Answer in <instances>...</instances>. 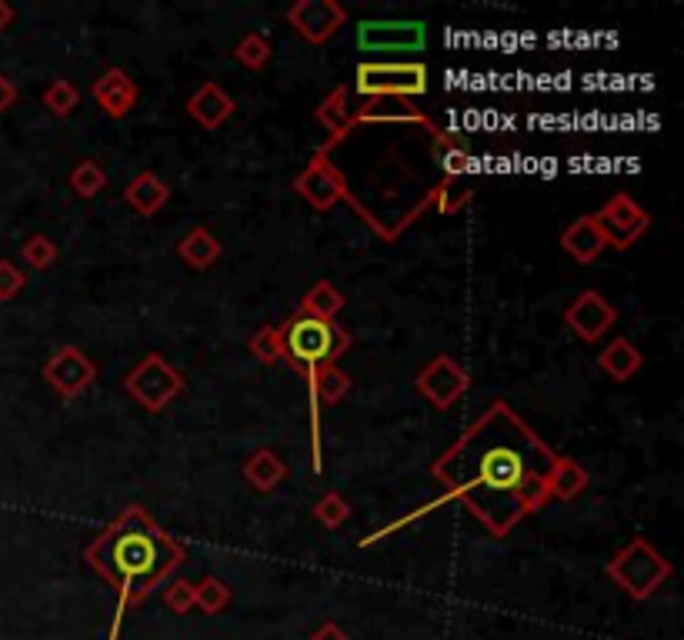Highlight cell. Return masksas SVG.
<instances>
[{
  "mask_svg": "<svg viewBox=\"0 0 684 640\" xmlns=\"http://www.w3.org/2000/svg\"><path fill=\"white\" fill-rule=\"evenodd\" d=\"M431 140H434V160H438V167L444 170V177H468V170H471V150L461 144V137L438 127V130L431 134Z\"/></svg>",
  "mask_w": 684,
  "mask_h": 640,
  "instance_id": "cell-25",
  "label": "cell"
},
{
  "mask_svg": "<svg viewBox=\"0 0 684 640\" xmlns=\"http://www.w3.org/2000/svg\"><path fill=\"white\" fill-rule=\"evenodd\" d=\"M247 351L257 364H277L284 361V344H281V327L267 324L261 327L251 341H247Z\"/></svg>",
  "mask_w": 684,
  "mask_h": 640,
  "instance_id": "cell-32",
  "label": "cell"
},
{
  "mask_svg": "<svg viewBox=\"0 0 684 640\" xmlns=\"http://www.w3.org/2000/svg\"><path fill=\"white\" fill-rule=\"evenodd\" d=\"M43 381L57 391L60 401H77L94 381H97V364L74 344L57 347L47 361H43Z\"/></svg>",
  "mask_w": 684,
  "mask_h": 640,
  "instance_id": "cell-11",
  "label": "cell"
},
{
  "mask_svg": "<svg viewBox=\"0 0 684 640\" xmlns=\"http://www.w3.org/2000/svg\"><path fill=\"white\" fill-rule=\"evenodd\" d=\"M244 481L257 491V494H274L284 481H287V464L274 447H257L247 454V461L241 464Z\"/></svg>",
  "mask_w": 684,
  "mask_h": 640,
  "instance_id": "cell-18",
  "label": "cell"
},
{
  "mask_svg": "<svg viewBox=\"0 0 684 640\" xmlns=\"http://www.w3.org/2000/svg\"><path fill=\"white\" fill-rule=\"evenodd\" d=\"M471 200H475V184L468 177H441L431 187V207H438V214L444 217L461 214Z\"/></svg>",
  "mask_w": 684,
  "mask_h": 640,
  "instance_id": "cell-26",
  "label": "cell"
},
{
  "mask_svg": "<svg viewBox=\"0 0 684 640\" xmlns=\"http://www.w3.org/2000/svg\"><path fill=\"white\" fill-rule=\"evenodd\" d=\"M608 578L632 598V601H648L658 594V588H665V581L675 574L672 561L645 538H635L632 544H625L612 561H608Z\"/></svg>",
  "mask_w": 684,
  "mask_h": 640,
  "instance_id": "cell-4",
  "label": "cell"
},
{
  "mask_svg": "<svg viewBox=\"0 0 684 640\" xmlns=\"http://www.w3.org/2000/svg\"><path fill=\"white\" fill-rule=\"evenodd\" d=\"M311 640H351V634H348L344 628H338L334 621H328V624H321V628L311 634Z\"/></svg>",
  "mask_w": 684,
  "mask_h": 640,
  "instance_id": "cell-37",
  "label": "cell"
},
{
  "mask_svg": "<svg viewBox=\"0 0 684 640\" xmlns=\"http://www.w3.org/2000/svg\"><path fill=\"white\" fill-rule=\"evenodd\" d=\"M468 387H471V374H468L451 354L431 357V361L418 371V377H414V391H418L434 411L455 407V404L468 394Z\"/></svg>",
  "mask_w": 684,
  "mask_h": 640,
  "instance_id": "cell-9",
  "label": "cell"
},
{
  "mask_svg": "<svg viewBox=\"0 0 684 640\" xmlns=\"http://www.w3.org/2000/svg\"><path fill=\"white\" fill-rule=\"evenodd\" d=\"M588 484H592V474L575 457L558 454L551 477H548V498L551 501H578L588 491Z\"/></svg>",
  "mask_w": 684,
  "mask_h": 640,
  "instance_id": "cell-23",
  "label": "cell"
},
{
  "mask_svg": "<svg viewBox=\"0 0 684 640\" xmlns=\"http://www.w3.org/2000/svg\"><path fill=\"white\" fill-rule=\"evenodd\" d=\"M428 47L424 20H361L358 23V50L368 57L378 53H421Z\"/></svg>",
  "mask_w": 684,
  "mask_h": 640,
  "instance_id": "cell-8",
  "label": "cell"
},
{
  "mask_svg": "<svg viewBox=\"0 0 684 640\" xmlns=\"http://www.w3.org/2000/svg\"><path fill=\"white\" fill-rule=\"evenodd\" d=\"M555 461L551 444H545L508 401L495 397L471 427L434 457L431 474L451 504H465V511L501 541L551 501L548 477Z\"/></svg>",
  "mask_w": 684,
  "mask_h": 640,
  "instance_id": "cell-1",
  "label": "cell"
},
{
  "mask_svg": "<svg viewBox=\"0 0 684 640\" xmlns=\"http://www.w3.org/2000/svg\"><path fill=\"white\" fill-rule=\"evenodd\" d=\"M561 247H565V254H568L571 260H578V264H595V260L602 257V250H605V237H602L595 217L588 214V217L571 220V224L565 227V234H561Z\"/></svg>",
  "mask_w": 684,
  "mask_h": 640,
  "instance_id": "cell-21",
  "label": "cell"
},
{
  "mask_svg": "<svg viewBox=\"0 0 684 640\" xmlns=\"http://www.w3.org/2000/svg\"><path fill=\"white\" fill-rule=\"evenodd\" d=\"M124 200L127 207H134L140 217H154L167 207L170 200V187L154 174V170H140L127 187H124Z\"/></svg>",
  "mask_w": 684,
  "mask_h": 640,
  "instance_id": "cell-20",
  "label": "cell"
},
{
  "mask_svg": "<svg viewBox=\"0 0 684 640\" xmlns=\"http://www.w3.org/2000/svg\"><path fill=\"white\" fill-rule=\"evenodd\" d=\"M164 608L170 614H190L194 611V584L177 578V581H167L164 588Z\"/></svg>",
  "mask_w": 684,
  "mask_h": 640,
  "instance_id": "cell-34",
  "label": "cell"
},
{
  "mask_svg": "<svg viewBox=\"0 0 684 640\" xmlns=\"http://www.w3.org/2000/svg\"><path fill=\"white\" fill-rule=\"evenodd\" d=\"M284 361H291L301 374L321 371L328 364H338L351 351V334L338 321H317L307 314H291L281 327Z\"/></svg>",
  "mask_w": 684,
  "mask_h": 640,
  "instance_id": "cell-3",
  "label": "cell"
},
{
  "mask_svg": "<svg viewBox=\"0 0 684 640\" xmlns=\"http://www.w3.org/2000/svg\"><path fill=\"white\" fill-rule=\"evenodd\" d=\"M271 53H274L271 40H267L264 33H257V30L244 33V37L234 43V60H237L241 67H247V70H264V67L271 63Z\"/></svg>",
  "mask_w": 684,
  "mask_h": 640,
  "instance_id": "cell-29",
  "label": "cell"
},
{
  "mask_svg": "<svg viewBox=\"0 0 684 640\" xmlns=\"http://www.w3.org/2000/svg\"><path fill=\"white\" fill-rule=\"evenodd\" d=\"M294 194L301 200H307L317 214H328L331 207H338V200L348 197L351 184L344 177V170L331 160V154L324 147H317L307 160V167L291 180Z\"/></svg>",
  "mask_w": 684,
  "mask_h": 640,
  "instance_id": "cell-7",
  "label": "cell"
},
{
  "mask_svg": "<svg viewBox=\"0 0 684 640\" xmlns=\"http://www.w3.org/2000/svg\"><path fill=\"white\" fill-rule=\"evenodd\" d=\"M17 100H20V87L7 73H0V114H7Z\"/></svg>",
  "mask_w": 684,
  "mask_h": 640,
  "instance_id": "cell-36",
  "label": "cell"
},
{
  "mask_svg": "<svg viewBox=\"0 0 684 640\" xmlns=\"http://www.w3.org/2000/svg\"><path fill=\"white\" fill-rule=\"evenodd\" d=\"M13 17H17V10H13V7H10L7 0H0V33H3V30H7V27L13 23Z\"/></svg>",
  "mask_w": 684,
  "mask_h": 640,
  "instance_id": "cell-38",
  "label": "cell"
},
{
  "mask_svg": "<svg viewBox=\"0 0 684 640\" xmlns=\"http://www.w3.org/2000/svg\"><path fill=\"white\" fill-rule=\"evenodd\" d=\"M565 324H568L585 344H598V341H605V334L618 324V311H615V304H612L605 294L585 291V294H578V297L568 304Z\"/></svg>",
  "mask_w": 684,
  "mask_h": 640,
  "instance_id": "cell-13",
  "label": "cell"
},
{
  "mask_svg": "<svg viewBox=\"0 0 684 640\" xmlns=\"http://www.w3.org/2000/svg\"><path fill=\"white\" fill-rule=\"evenodd\" d=\"M124 391L147 414H160L184 394V374L174 364H167L164 354H147L127 371Z\"/></svg>",
  "mask_w": 684,
  "mask_h": 640,
  "instance_id": "cell-6",
  "label": "cell"
},
{
  "mask_svg": "<svg viewBox=\"0 0 684 640\" xmlns=\"http://www.w3.org/2000/svg\"><path fill=\"white\" fill-rule=\"evenodd\" d=\"M284 20L294 27L297 37L321 47L348 23V10L338 0H297L294 7H287Z\"/></svg>",
  "mask_w": 684,
  "mask_h": 640,
  "instance_id": "cell-12",
  "label": "cell"
},
{
  "mask_svg": "<svg viewBox=\"0 0 684 640\" xmlns=\"http://www.w3.org/2000/svg\"><path fill=\"white\" fill-rule=\"evenodd\" d=\"M602 237H605V247H615V250H628L635 240L645 237V230L652 227V217L648 210L632 197V194H615L598 214H592Z\"/></svg>",
  "mask_w": 684,
  "mask_h": 640,
  "instance_id": "cell-10",
  "label": "cell"
},
{
  "mask_svg": "<svg viewBox=\"0 0 684 640\" xmlns=\"http://www.w3.org/2000/svg\"><path fill=\"white\" fill-rule=\"evenodd\" d=\"M67 184H70V190L77 194V197H84V200H94L104 187H107V170L97 164V160H90V157H84V160H77L74 167H70V174H67Z\"/></svg>",
  "mask_w": 684,
  "mask_h": 640,
  "instance_id": "cell-27",
  "label": "cell"
},
{
  "mask_svg": "<svg viewBox=\"0 0 684 640\" xmlns=\"http://www.w3.org/2000/svg\"><path fill=\"white\" fill-rule=\"evenodd\" d=\"M388 127V124H414L421 127L424 134H434L438 124L414 104V100H404V97H371V100H361L354 107V127Z\"/></svg>",
  "mask_w": 684,
  "mask_h": 640,
  "instance_id": "cell-14",
  "label": "cell"
},
{
  "mask_svg": "<svg viewBox=\"0 0 684 640\" xmlns=\"http://www.w3.org/2000/svg\"><path fill=\"white\" fill-rule=\"evenodd\" d=\"M231 588L221 581V578H214V574H207L204 581H197L194 584V608L201 611V614H207V618H214V614H221L227 604H231Z\"/></svg>",
  "mask_w": 684,
  "mask_h": 640,
  "instance_id": "cell-28",
  "label": "cell"
},
{
  "mask_svg": "<svg viewBox=\"0 0 684 640\" xmlns=\"http://www.w3.org/2000/svg\"><path fill=\"white\" fill-rule=\"evenodd\" d=\"M344 304H348V297L331 280H317V284H311L304 291V297L297 304V314H307V317H317V321H338Z\"/></svg>",
  "mask_w": 684,
  "mask_h": 640,
  "instance_id": "cell-24",
  "label": "cell"
},
{
  "mask_svg": "<svg viewBox=\"0 0 684 640\" xmlns=\"http://www.w3.org/2000/svg\"><path fill=\"white\" fill-rule=\"evenodd\" d=\"M431 87L428 63L421 60H361L354 70V93L361 100L371 97H404L418 100Z\"/></svg>",
  "mask_w": 684,
  "mask_h": 640,
  "instance_id": "cell-5",
  "label": "cell"
},
{
  "mask_svg": "<svg viewBox=\"0 0 684 640\" xmlns=\"http://www.w3.org/2000/svg\"><path fill=\"white\" fill-rule=\"evenodd\" d=\"M224 247L221 240L207 230V227H190L180 244H177V257L190 267V270H211L221 260Z\"/></svg>",
  "mask_w": 684,
  "mask_h": 640,
  "instance_id": "cell-22",
  "label": "cell"
},
{
  "mask_svg": "<svg viewBox=\"0 0 684 640\" xmlns=\"http://www.w3.org/2000/svg\"><path fill=\"white\" fill-rule=\"evenodd\" d=\"M20 257H23V264L30 270H50L57 264V257H60V247L47 234H30L23 240V247H20Z\"/></svg>",
  "mask_w": 684,
  "mask_h": 640,
  "instance_id": "cell-31",
  "label": "cell"
},
{
  "mask_svg": "<svg viewBox=\"0 0 684 640\" xmlns=\"http://www.w3.org/2000/svg\"><path fill=\"white\" fill-rule=\"evenodd\" d=\"M84 561L117 594V618L110 628V640H117L124 611L164 588L187 561V548L174 541L140 504H130L87 544Z\"/></svg>",
  "mask_w": 684,
  "mask_h": 640,
  "instance_id": "cell-2",
  "label": "cell"
},
{
  "mask_svg": "<svg viewBox=\"0 0 684 640\" xmlns=\"http://www.w3.org/2000/svg\"><path fill=\"white\" fill-rule=\"evenodd\" d=\"M314 117H317V124L328 130V140L321 144L328 154L338 147V144H344L348 137H351V130H354V107H351V87H334L321 104H317V110H314Z\"/></svg>",
  "mask_w": 684,
  "mask_h": 640,
  "instance_id": "cell-17",
  "label": "cell"
},
{
  "mask_svg": "<svg viewBox=\"0 0 684 640\" xmlns=\"http://www.w3.org/2000/svg\"><path fill=\"white\" fill-rule=\"evenodd\" d=\"M598 367L605 371V377H612L615 384H625L632 381L642 367H645V354L635 341L628 337H615L612 344L602 347L598 354Z\"/></svg>",
  "mask_w": 684,
  "mask_h": 640,
  "instance_id": "cell-19",
  "label": "cell"
},
{
  "mask_svg": "<svg viewBox=\"0 0 684 640\" xmlns=\"http://www.w3.org/2000/svg\"><path fill=\"white\" fill-rule=\"evenodd\" d=\"M40 104H43L53 117H70V114L80 107V90H77L70 80L57 77V80H50V83L43 87Z\"/></svg>",
  "mask_w": 684,
  "mask_h": 640,
  "instance_id": "cell-30",
  "label": "cell"
},
{
  "mask_svg": "<svg viewBox=\"0 0 684 640\" xmlns=\"http://www.w3.org/2000/svg\"><path fill=\"white\" fill-rule=\"evenodd\" d=\"M90 97L97 100V107L110 117V120H124L137 100H140V90H137V80L120 70V67H107L94 83H90Z\"/></svg>",
  "mask_w": 684,
  "mask_h": 640,
  "instance_id": "cell-15",
  "label": "cell"
},
{
  "mask_svg": "<svg viewBox=\"0 0 684 640\" xmlns=\"http://www.w3.org/2000/svg\"><path fill=\"white\" fill-rule=\"evenodd\" d=\"M27 287V274L13 264V260H7V257H0V304H7V301H13V297H20V291Z\"/></svg>",
  "mask_w": 684,
  "mask_h": 640,
  "instance_id": "cell-35",
  "label": "cell"
},
{
  "mask_svg": "<svg viewBox=\"0 0 684 640\" xmlns=\"http://www.w3.org/2000/svg\"><path fill=\"white\" fill-rule=\"evenodd\" d=\"M237 104L234 97L217 83V80H204L190 97H187V114L194 124H201L204 130H217L234 117Z\"/></svg>",
  "mask_w": 684,
  "mask_h": 640,
  "instance_id": "cell-16",
  "label": "cell"
},
{
  "mask_svg": "<svg viewBox=\"0 0 684 640\" xmlns=\"http://www.w3.org/2000/svg\"><path fill=\"white\" fill-rule=\"evenodd\" d=\"M351 518V504L344 501V494L338 491H328L317 504H314V521L328 531H338L341 524H348Z\"/></svg>",
  "mask_w": 684,
  "mask_h": 640,
  "instance_id": "cell-33",
  "label": "cell"
}]
</instances>
